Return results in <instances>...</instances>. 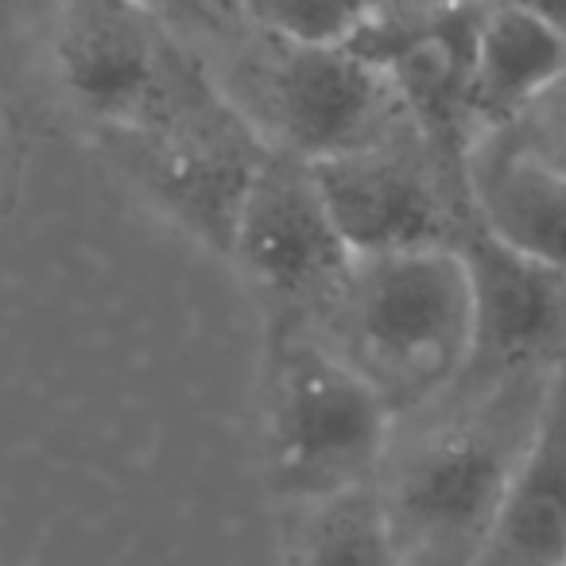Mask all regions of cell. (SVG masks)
<instances>
[{
    "label": "cell",
    "mask_w": 566,
    "mask_h": 566,
    "mask_svg": "<svg viewBox=\"0 0 566 566\" xmlns=\"http://www.w3.org/2000/svg\"><path fill=\"white\" fill-rule=\"evenodd\" d=\"M551 369L458 377L439 400L396 419L373 489L400 566L478 563L539 423Z\"/></svg>",
    "instance_id": "cell-1"
},
{
    "label": "cell",
    "mask_w": 566,
    "mask_h": 566,
    "mask_svg": "<svg viewBox=\"0 0 566 566\" xmlns=\"http://www.w3.org/2000/svg\"><path fill=\"white\" fill-rule=\"evenodd\" d=\"M307 326L377 388L396 419L411 416L470 365V275L454 244L361 252Z\"/></svg>",
    "instance_id": "cell-2"
},
{
    "label": "cell",
    "mask_w": 566,
    "mask_h": 566,
    "mask_svg": "<svg viewBox=\"0 0 566 566\" xmlns=\"http://www.w3.org/2000/svg\"><path fill=\"white\" fill-rule=\"evenodd\" d=\"M396 416L311 326L268 318L256 380V462L280 509L373 485Z\"/></svg>",
    "instance_id": "cell-3"
},
{
    "label": "cell",
    "mask_w": 566,
    "mask_h": 566,
    "mask_svg": "<svg viewBox=\"0 0 566 566\" xmlns=\"http://www.w3.org/2000/svg\"><path fill=\"white\" fill-rule=\"evenodd\" d=\"M206 63L268 148L307 164L419 128L388 66L357 43L323 48L244 28L210 51Z\"/></svg>",
    "instance_id": "cell-4"
},
{
    "label": "cell",
    "mask_w": 566,
    "mask_h": 566,
    "mask_svg": "<svg viewBox=\"0 0 566 566\" xmlns=\"http://www.w3.org/2000/svg\"><path fill=\"white\" fill-rule=\"evenodd\" d=\"M43 55L66 109L97 136H133L210 82V63L140 0H51Z\"/></svg>",
    "instance_id": "cell-5"
},
{
    "label": "cell",
    "mask_w": 566,
    "mask_h": 566,
    "mask_svg": "<svg viewBox=\"0 0 566 566\" xmlns=\"http://www.w3.org/2000/svg\"><path fill=\"white\" fill-rule=\"evenodd\" d=\"M97 144L159 218L226 256L268 144L221 94L213 74L151 128Z\"/></svg>",
    "instance_id": "cell-6"
},
{
    "label": "cell",
    "mask_w": 566,
    "mask_h": 566,
    "mask_svg": "<svg viewBox=\"0 0 566 566\" xmlns=\"http://www.w3.org/2000/svg\"><path fill=\"white\" fill-rule=\"evenodd\" d=\"M226 260L252 283L268 318L307 326L326 307L354 252L307 159L268 148L237 213Z\"/></svg>",
    "instance_id": "cell-7"
},
{
    "label": "cell",
    "mask_w": 566,
    "mask_h": 566,
    "mask_svg": "<svg viewBox=\"0 0 566 566\" xmlns=\"http://www.w3.org/2000/svg\"><path fill=\"white\" fill-rule=\"evenodd\" d=\"M311 167L354 256L450 244L465 210V171L423 128Z\"/></svg>",
    "instance_id": "cell-8"
},
{
    "label": "cell",
    "mask_w": 566,
    "mask_h": 566,
    "mask_svg": "<svg viewBox=\"0 0 566 566\" xmlns=\"http://www.w3.org/2000/svg\"><path fill=\"white\" fill-rule=\"evenodd\" d=\"M450 244L470 275L473 349L462 377L551 369L566 349V275L501 244L465 202Z\"/></svg>",
    "instance_id": "cell-9"
},
{
    "label": "cell",
    "mask_w": 566,
    "mask_h": 566,
    "mask_svg": "<svg viewBox=\"0 0 566 566\" xmlns=\"http://www.w3.org/2000/svg\"><path fill=\"white\" fill-rule=\"evenodd\" d=\"M566 74V40L516 4L481 0L465 63L462 117L470 148L516 120ZM470 156V151H465Z\"/></svg>",
    "instance_id": "cell-10"
},
{
    "label": "cell",
    "mask_w": 566,
    "mask_h": 566,
    "mask_svg": "<svg viewBox=\"0 0 566 566\" xmlns=\"http://www.w3.org/2000/svg\"><path fill=\"white\" fill-rule=\"evenodd\" d=\"M473 566H566V349Z\"/></svg>",
    "instance_id": "cell-11"
},
{
    "label": "cell",
    "mask_w": 566,
    "mask_h": 566,
    "mask_svg": "<svg viewBox=\"0 0 566 566\" xmlns=\"http://www.w3.org/2000/svg\"><path fill=\"white\" fill-rule=\"evenodd\" d=\"M465 202L512 252L566 275V179L493 140L465 156Z\"/></svg>",
    "instance_id": "cell-12"
},
{
    "label": "cell",
    "mask_w": 566,
    "mask_h": 566,
    "mask_svg": "<svg viewBox=\"0 0 566 566\" xmlns=\"http://www.w3.org/2000/svg\"><path fill=\"white\" fill-rule=\"evenodd\" d=\"M283 558L287 566H400L373 485L283 509Z\"/></svg>",
    "instance_id": "cell-13"
},
{
    "label": "cell",
    "mask_w": 566,
    "mask_h": 566,
    "mask_svg": "<svg viewBox=\"0 0 566 566\" xmlns=\"http://www.w3.org/2000/svg\"><path fill=\"white\" fill-rule=\"evenodd\" d=\"M396 0H244V28L292 43L346 48L377 35Z\"/></svg>",
    "instance_id": "cell-14"
},
{
    "label": "cell",
    "mask_w": 566,
    "mask_h": 566,
    "mask_svg": "<svg viewBox=\"0 0 566 566\" xmlns=\"http://www.w3.org/2000/svg\"><path fill=\"white\" fill-rule=\"evenodd\" d=\"M485 140L501 144L532 164L551 167L566 179V74L551 90H543L516 120H509L501 133L485 136Z\"/></svg>",
    "instance_id": "cell-15"
},
{
    "label": "cell",
    "mask_w": 566,
    "mask_h": 566,
    "mask_svg": "<svg viewBox=\"0 0 566 566\" xmlns=\"http://www.w3.org/2000/svg\"><path fill=\"white\" fill-rule=\"evenodd\" d=\"M140 4L202 55L244 32V0H140Z\"/></svg>",
    "instance_id": "cell-16"
},
{
    "label": "cell",
    "mask_w": 566,
    "mask_h": 566,
    "mask_svg": "<svg viewBox=\"0 0 566 566\" xmlns=\"http://www.w3.org/2000/svg\"><path fill=\"white\" fill-rule=\"evenodd\" d=\"M40 9L43 0H0V71L24 48L28 32L40 20Z\"/></svg>",
    "instance_id": "cell-17"
},
{
    "label": "cell",
    "mask_w": 566,
    "mask_h": 566,
    "mask_svg": "<svg viewBox=\"0 0 566 566\" xmlns=\"http://www.w3.org/2000/svg\"><path fill=\"white\" fill-rule=\"evenodd\" d=\"M20 175V133L17 120H12V109L0 94V206L9 202L12 187H17Z\"/></svg>",
    "instance_id": "cell-18"
},
{
    "label": "cell",
    "mask_w": 566,
    "mask_h": 566,
    "mask_svg": "<svg viewBox=\"0 0 566 566\" xmlns=\"http://www.w3.org/2000/svg\"><path fill=\"white\" fill-rule=\"evenodd\" d=\"M501 4H516V9L532 12L535 20H543L551 32L566 40V0H501Z\"/></svg>",
    "instance_id": "cell-19"
}]
</instances>
